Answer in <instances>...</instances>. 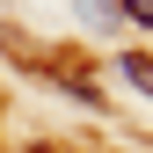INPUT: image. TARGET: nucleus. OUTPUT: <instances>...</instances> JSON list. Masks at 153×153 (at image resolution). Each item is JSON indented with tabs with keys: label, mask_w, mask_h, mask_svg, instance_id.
Returning a JSON list of instances; mask_svg holds the SVG:
<instances>
[{
	"label": "nucleus",
	"mask_w": 153,
	"mask_h": 153,
	"mask_svg": "<svg viewBox=\"0 0 153 153\" xmlns=\"http://www.w3.org/2000/svg\"><path fill=\"white\" fill-rule=\"evenodd\" d=\"M80 7L95 15V22H117V15H124V0H80Z\"/></svg>",
	"instance_id": "obj_2"
},
{
	"label": "nucleus",
	"mask_w": 153,
	"mask_h": 153,
	"mask_svg": "<svg viewBox=\"0 0 153 153\" xmlns=\"http://www.w3.org/2000/svg\"><path fill=\"white\" fill-rule=\"evenodd\" d=\"M29 153H59V146H29Z\"/></svg>",
	"instance_id": "obj_4"
},
{
	"label": "nucleus",
	"mask_w": 153,
	"mask_h": 153,
	"mask_svg": "<svg viewBox=\"0 0 153 153\" xmlns=\"http://www.w3.org/2000/svg\"><path fill=\"white\" fill-rule=\"evenodd\" d=\"M124 15H131L139 29H153V0H124Z\"/></svg>",
	"instance_id": "obj_3"
},
{
	"label": "nucleus",
	"mask_w": 153,
	"mask_h": 153,
	"mask_svg": "<svg viewBox=\"0 0 153 153\" xmlns=\"http://www.w3.org/2000/svg\"><path fill=\"white\" fill-rule=\"evenodd\" d=\"M124 80L139 95H153V59H146V51H124Z\"/></svg>",
	"instance_id": "obj_1"
}]
</instances>
